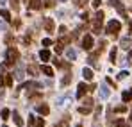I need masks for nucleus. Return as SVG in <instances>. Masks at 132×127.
I'll return each mask as SVG.
<instances>
[{
  "instance_id": "f257e3e1",
  "label": "nucleus",
  "mask_w": 132,
  "mask_h": 127,
  "mask_svg": "<svg viewBox=\"0 0 132 127\" xmlns=\"http://www.w3.org/2000/svg\"><path fill=\"white\" fill-rule=\"evenodd\" d=\"M5 56H7V61H4V63H2V68H7V66L14 64L16 61H18V57H20L18 50H16V48H13V47H11V48H7V54H5Z\"/></svg>"
},
{
  "instance_id": "f03ea898",
  "label": "nucleus",
  "mask_w": 132,
  "mask_h": 127,
  "mask_svg": "<svg viewBox=\"0 0 132 127\" xmlns=\"http://www.w3.org/2000/svg\"><path fill=\"white\" fill-rule=\"evenodd\" d=\"M102 23H104V13L102 11H96L95 16H93V32L95 34H100L102 32Z\"/></svg>"
},
{
  "instance_id": "7ed1b4c3",
  "label": "nucleus",
  "mask_w": 132,
  "mask_h": 127,
  "mask_svg": "<svg viewBox=\"0 0 132 127\" xmlns=\"http://www.w3.org/2000/svg\"><path fill=\"white\" fill-rule=\"evenodd\" d=\"M120 29H121V23L118 20H111V21H107V27H105V31L109 32L111 36H116L118 32H120Z\"/></svg>"
},
{
  "instance_id": "20e7f679",
  "label": "nucleus",
  "mask_w": 132,
  "mask_h": 127,
  "mask_svg": "<svg viewBox=\"0 0 132 127\" xmlns=\"http://www.w3.org/2000/svg\"><path fill=\"white\" fill-rule=\"evenodd\" d=\"M95 88H96V86H88V84H84V83H80L79 88H77V97H79V99H82L88 91H93Z\"/></svg>"
},
{
  "instance_id": "39448f33",
  "label": "nucleus",
  "mask_w": 132,
  "mask_h": 127,
  "mask_svg": "<svg viewBox=\"0 0 132 127\" xmlns=\"http://www.w3.org/2000/svg\"><path fill=\"white\" fill-rule=\"evenodd\" d=\"M82 48H84V50H91V48H93V36H91V34H86V36L82 38Z\"/></svg>"
},
{
  "instance_id": "423d86ee",
  "label": "nucleus",
  "mask_w": 132,
  "mask_h": 127,
  "mask_svg": "<svg viewBox=\"0 0 132 127\" xmlns=\"http://www.w3.org/2000/svg\"><path fill=\"white\" fill-rule=\"evenodd\" d=\"M43 25H45V31H46V32H50V34H52V32H54V29H55V25H54V20H52V18H45Z\"/></svg>"
},
{
  "instance_id": "0eeeda50",
  "label": "nucleus",
  "mask_w": 132,
  "mask_h": 127,
  "mask_svg": "<svg viewBox=\"0 0 132 127\" xmlns=\"http://www.w3.org/2000/svg\"><path fill=\"white\" fill-rule=\"evenodd\" d=\"M27 73H29V75H32V77H38V75H39V68H38L36 64H29Z\"/></svg>"
},
{
  "instance_id": "6e6552de",
  "label": "nucleus",
  "mask_w": 132,
  "mask_h": 127,
  "mask_svg": "<svg viewBox=\"0 0 132 127\" xmlns=\"http://www.w3.org/2000/svg\"><path fill=\"white\" fill-rule=\"evenodd\" d=\"M98 93H100V99H109V93H111V91H109V88H107L105 84H102Z\"/></svg>"
},
{
  "instance_id": "1a4fd4ad",
  "label": "nucleus",
  "mask_w": 132,
  "mask_h": 127,
  "mask_svg": "<svg viewBox=\"0 0 132 127\" xmlns=\"http://www.w3.org/2000/svg\"><path fill=\"white\" fill-rule=\"evenodd\" d=\"M121 100L123 102H130L132 100V89H127V91L121 93Z\"/></svg>"
},
{
  "instance_id": "9d476101",
  "label": "nucleus",
  "mask_w": 132,
  "mask_h": 127,
  "mask_svg": "<svg viewBox=\"0 0 132 127\" xmlns=\"http://www.w3.org/2000/svg\"><path fill=\"white\" fill-rule=\"evenodd\" d=\"M36 111H38V113H41V115H48V113H50V109H48L46 104H39V106L36 107Z\"/></svg>"
},
{
  "instance_id": "9b49d317",
  "label": "nucleus",
  "mask_w": 132,
  "mask_h": 127,
  "mask_svg": "<svg viewBox=\"0 0 132 127\" xmlns=\"http://www.w3.org/2000/svg\"><path fill=\"white\" fill-rule=\"evenodd\" d=\"M41 7V0H29V9H39Z\"/></svg>"
},
{
  "instance_id": "f8f14e48",
  "label": "nucleus",
  "mask_w": 132,
  "mask_h": 127,
  "mask_svg": "<svg viewBox=\"0 0 132 127\" xmlns=\"http://www.w3.org/2000/svg\"><path fill=\"white\" fill-rule=\"evenodd\" d=\"M39 57L43 59V63H46V61H50V52H48L46 48H43V50L39 52Z\"/></svg>"
},
{
  "instance_id": "ddd939ff",
  "label": "nucleus",
  "mask_w": 132,
  "mask_h": 127,
  "mask_svg": "<svg viewBox=\"0 0 132 127\" xmlns=\"http://www.w3.org/2000/svg\"><path fill=\"white\" fill-rule=\"evenodd\" d=\"M66 57H68L70 61H73V59H77V52H75L73 48H68V50H66Z\"/></svg>"
},
{
  "instance_id": "4468645a",
  "label": "nucleus",
  "mask_w": 132,
  "mask_h": 127,
  "mask_svg": "<svg viewBox=\"0 0 132 127\" xmlns=\"http://www.w3.org/2000/svg\"><path fill=\"white\" fill-rule=\"evenodd\" d=\"M13 118H14V124H16L18 127H22V125H23V120H22V116H20V115H18L16 111L13 113Z\"/></svg>"
},
{
  "instance_id": "2eb2a0df",
  "label": "nucleus",
  "mask_w": 132,
  "mask_h": 127,
  "mask_svg": "<svg viewBox=\"0 0 132 127\" xmlns=\"http://www.w3.org/2000/svg\"><path fill=\"white\" fill-rule=\"evenodd\" d=\"M82 75H84L86 81H91V79H93V72H91L89 68H84V70H82Z\"/></svg>"
},
{
  "instance_id": "dca6fc26",
  "label": "nucleus",
  "mask_w": 132,
  "mask_h": 127,
  "mask_svg": "<svg viewBox=\"0 0 132 127\" xmlns=\"http://www.w3.org/2000/svg\"><path fill=\"white\" fill-rule=\"evenodd\" d=\"M70 99H71L70 95H66V97H59V99H57V106H64L66 102L70 100Z\"/></svg>"
},
{
  "instance_id": "f3484780",
  "label": "nucleus",
  "mask_w": 132,
  "mask_h": 127,
  "mask_svg": "<svg viewBox=\"0 0 132 127\" xmlns=\"http://www.w3.org/2000/svg\"><path fill=\"white\" fill-rule=\"evenodd\" d=\"M130 45H132L130 38H123V40H121V48H129Z\"/></svg>"
},
{
  "instance_id": "a211bd4d",
  "label": "nucleus",
  "mask_w": 132,
  "mask_h": 127,
  "mask_svg": "<svg viewBox=\"0 0 132 127\" xmlns=\"http://www.w3.org/2000/svg\"><path fill=\"white\" fill-rule=\"evenodd\" d=\"M0 16H2L5 21L11 20V13H9V11H5V9H2V11H0Z\"/></svg>"
},
{
  "instance_id": "6ab92c4d",
  "label": "nucleus",
  "mask_w": 132,
  "mask_h": 127,
  "mask_svg": "<svg viewBox=\"0 0 132 127\" xmlns=\"http://www.w3.org/2000/svg\"><path fill=\"white\" fill-rule=\"evenodd\" d=\"M116 52H118V48H116V47H114V48H111V54H109V61L111 63H116Z\"/></svg>"
},
{
  "instance_id": "aec40b11",
  "label": "nucleus",
  "mask_w": 132,
  "mask_h": 127,
  "mask_svg": "<svg viewBox=\"0 0 132 127\" xmlns=\"http://www.w3.org/2000/svg\"><path fill=\"white\" fill-rule=\"evenodd\" d=\"M41 72H43L45 75H48V77H52V75H54V70H52L50 66H43V68H41Z\"/></svg>"
},
{
  "instance_id": "412c9836",
  "label": "nucleus",
  "mask_w": 132,
  "mask_h": 127,
  "mask_svg": "<svg viewBox=\"0 0 132 127\" xmlns=\"http://www.w3.org/2000/svg\"><path fill=\"white\" fill-rule=\"evenodd\" d=\"M70 81H71V73H66L64 77H63V81H61V84L68 86V84H70Z\"/></svg>"
},
{
  "instance_id": "4be33fe9",
  "label": "nucleus",
  "mask_w": 132,
  "mask_h": 127,
  "mask_svg": "<svg viewBox=\"0 0 132 127\" xmlns=\"http://www.w3.org/2000/svg\"><path fill=\"white\" fill-rule=\"evenodd\" d=\"M54 63H55V66H61V68H70V64H68V63H63L61 59H54Z\"/></svg>"
},
{
  "instance_id": "5701e85b",
  "label": "nucleus",
  "mask_w": 132,
  "mask_h": 127,
  "mask_svg": "<svg viewBox=\"0 0 132 127\" xmlns=\"http://www.w3.org/2000/svg\"><path fill=\"white\" fill-rule=\"evenodd\" d=\"M32 127H45L43 118H34V125H32Z\"/></svg>"
},
{
  "instance_id": "b1692460",
  "label": "nucleus",
  "mask_w": 132,
  "mask_h": 127,
  "mask_svg": "<svg viewBox=\"0 0 132 127\" xmlns=\"http://www.w3.org/2000/svg\"><path fill=\"white\" fill-rule=\"evenodd\" d=\"M23 75H25V73H23V68H20V66H18V68H16V79H18V81H22Z\"/></svg>"
},
{
  "instance_id": "393cba45",
  "label": "nucleus",
  "mask_w": 132,
  "mask_h": 127,
  "mask_svg": "<svg viewBox=\"0 0 132 127\" xmlns=\"http://www.w3.org/2000/svg\"><path fill=\"white\" fill-rule=\"evenodd\" d=\"M5 86H9V88L13 86V75H11V73L5 75Z\"/></svg>"
},
{
  "instance_id": "a878e982",
  "label": "nucleus",
  "mask_w": 132,
  "mask_h": 127,
  "mask_svg": "<svg viewBox=\"0 0 132 127\" xmlns=\"http://www.w3.org/2000/svg\"><path fill=\"white\" fill-rule=\"evenodd\" d=\"M0 115H2V120H7V118H9V115H11V111H9V109H2V113H0Z\"/></svg>"
},
{
  "instance_id": "bb28decb",
  "label": "nucleus",
  "mask_w": 132,
  "mask_h": 127,
  "mask_svg": "<svg viewBox=\"0 0 132 127\" xmlns=\"http://www.w3.org/2000/svg\"><path fill=\"white\" fill-rule=\"evenodd\" d=\"M73 4H75L77 7H84V5L88 4V0H73Z\"/></svg>"
},
{
  "instance_id": "cd10ccee",
  "label": "nucleus",
  "mask_w": 132,
  "mask_h": 127,
  "mask_svg": "<svg viewBox=\"0 0 132 127\" xmlns=\"http://www.w3.org/2000/svg\"><path fill=\"white\" fill-rule=\"evenodd\" d=\"M89 111H91V107H86V106L79 107V113H80V115H88Z\"/></svg>"
},
{
  "instance_id": "c85d7f7f",
  "label": "nucleus",
  "mask_w": 132,
  "mask_h": 127,
  "mask_svg": "<svg viewBox=\"0 0 132 127\" xmlns=\"http://www.w3.org/2000/svg\"><path fill=\"white\" fill-rule=\"evenodd\" d=\"M63 45H64V43H61V41L55 43V52H57V54H61V52H63Z\"/></svg>"
},
{
  "instance_id": "c756f323",
  "label": "nucleus",
  "mask_w": 132,
  "mask_h": 127,
  "mask_svg": "<svg viewBox=\"0 0 132 127\" xmlns=\"http://www.w3.org/2000/svg\"><path fill=\"white\" fill-rule=\"evenodd\" d=\"M9 2H11V5H13V9H14V11H18V9H20V4H18V0H9Z\"/></svg>"
},
{
  "instance_id": "7c9ffc66",
  "label": "nucleus",
  "mask_w": 132,
  "mask_h": 127,
  "mask_svg": "<svg viewBox=\"0 0 132 127\" xmlns=\"http://www.w3.org/2000/svg\"><path fill=\"white\" fill-rule=\"evenodd\" d=\"M127 75H129V72H127V70H123V72H120V73H118V79H125Z\"/></svg>"
},
{
  "instance_id": "2f4dec72",
  "label": "nucleus",
  "mask_w": 132,
  "mask_h": 127,
  "mask_svg": "<svg viewBox=\"0 0 132 127\" xmlns=\"http://www.w3.org/2000/svg\"><path fill=\"white\" fill-rule=\"evenodd\" d=\"M55 0H45V7H54Z\"/></svg>"
},
{
  "instance_id": "473e14b6",
  "label": "nucleus",
  "mask_w": 132,
  "mask_h": 127,
  "mask_svg": "<svg viewBox=\"0 0 132 127\" xmlns=\"http://www.w3.org/2000/svg\"><path fill=\"white\" fill-rule=\"evenodd\" d=\"M50 45H52V40H48V38H45V40H43V47L46 48V47H50Z\"/></svg>"
},
{
  "instance_id": "72a5a7b5",
  "label": "nucleus",
  "mask_w": 132,
  "mask_h": 127,
  "mask_svg": "<svg viewBox=\"0 0 132 127\" xmlns=\"http://www.w3.org/2000/svg\"><path fill=\"white\" fill-rule=\"evenodd\" d=\"M84 106H86V107H91V106H93V100H91V99H86V100H84Z\"/></svg>"
},
{
  "instance_id": "f704fd0d",
  "label": "nucleus",
  "mask_w": 132,
  "mask_h": 127,
  "mask_svg": "<svg viewBox=\"0 0 132 127\" xmlns=\"http://www.w3.org/2000/svg\"><path fill=\"white\" fill-rule=\"evenodd\" d=\"M125 109H127V107H125V106H118V107H116V109H114V111H116V113H123Z\"/></svg>"
},
{
  "instance_id": "c9c22d12",
  "label": "nucleus",
  "mask_w": 132,
  "mask_h": 127,
  "mask_svg": "<svg viewBox=\"0 0 132 127\" xmlns=\"http://www.w3.org/2000/svg\"><path fill=\"white\" fill-rule=\"evenodd\" d=\"M116 127H127V125H125L123 120H118V122H116Z\"/></svg>"
},
{
  "instance_id": "e433bc0d",
  "label": "nucleus",
  "mask_w": 132,
  "mask_h": 127,
  "mask_svg": "<svg viewBox=\"0 0 132 127\" xmlns=\"http://www.w3.org/2000/svg\"><path fill=\"white\" fill-rule=\"evenodd\" d=\"M80 18H82V20L86 21V20H88V18H89V14H88V13H82V14H80Z\"/></svg>"
},
{
  "instance_id": "4c0bfd02",
  "label": "nucleus",
  "mask_w": 132,
  "mask_h": 127,
  "mask_svg": "<svg viewBox=\"0 0 132 127\" xmlns=\"http://www.w3.org/2000/svg\"><path fill=\"white\" fill-rule=\"evenodd\" d=\"M59 34H66V27H64V25L59 27Z\"/></svg>"
},
{
  "instance_id": "58836bf2",
  "label": "nucleus",
  "mask_w": 132,
  "mask_h": 127,
  "mask_svg": "<svg viewBox=\"0 0 132 127\" xmlns=\"http://www.w3.org/2000/svg\"><path fill=\"white\" fill-rule=\"evenodd\" d=\"M116 4H118V0H109V5H112V7H116Z\"/></svg>"
},
{
  "instance_id": "ea45409f",
  "label": "nucleus",
  "mask_w": 132,
  "mask_h": 127,
  "mask_svg": "<svg viewBox=\"0 0 132 127\" xmlns=\"http://www.w3.org/2000/svg\"><path fill=\"white\" fill-rule=\"evenodd\" d=\"M100 5V0H93V7H98Z\"/></svg>"
},
{
  "instance_id": "a19ab883",
  "label": "nucleus",
  "mask_w": 132,
  "mask_h": 127,
  "mask_svg": "<svg viewBox=\"0 0 132 127\" xmlns=\"http://www.w3.org/2000/svg\"><path fill=\"white\" fill-rule=\"evenodd\" d=\"M5 84V79H4V77H2V75H0V88H2V86Z\"/></svg>"
},
{
  "instance_id": "79ce46f5",
  "label": "nucleus",
  "mask_w": 132,
  "mask_h": 127,
  "mask_svg": "<svg viewBox=\"0 0 132 127\" xmlns=\"http://www.w3.org/2000/svg\"><path fill=\"white\" fill-rule=\"evenodd\" d=\"M2 31H5V25H4V23H0V32H2Z\"/></svg>"
},
{
  "instance_id": "37998d69",
  "label": "nucleus",
  "mask_w": 132,
  "mask_h": 127,
  "mask_svg": "<svg viewBox=\"0 0 132 127\" xmlns=\"http://www.w3.org/2000/svg\"><path fill=\"white\" fill-rule=\"evenodd\" d=\"M4 4H5V0H0V5H4Z\"/></svg>"
},
{
  "instance_id": "c03bdc74",
  "label": "nucleus",
  "mask_w": 132,
  "mask_h": 127,
  "mask_svg": "<svg viewBox=\"0 0 132 127\" xmlns=\"http://www.w3.org/2000/svg\"><path fill=\"white\" fill-rule=\"evenodd\" d=\"M130 61H132V50H130Z\"/></svg>"
},
{
  "instance_id": "a18cd8bd",
  "label": "nucleus",
  "mask_w": 132,
  "mask_h": 127,
  "mask_svg": "<svg viewBox=\"0 0 132 127\" xmlns=\"http://www.w3.org/2000/svg\"><path fill=\"white\" fill-rule=\"evenodd\" d=\"M59 2H66V0H59Z\"/></svg>"
},
{
  "instance_id": "49530a36",
  "label": "nucleus",
  "mask_w": 132,
  "mask_h": 127,
  "mask_svg": "<svg viewBox=\"0 0 132 127\" xmlns=\"http://www.w3.org/2000/svg\"><path fill=\"white\" fill-rule=\"evenodd\" d=\"M77 127H82V125H80V124H79V125H77Z\"/></svg>"
},
{
  "instance_id": "de8ad7c7",
  "label": "nucleus",
  "mask_w": 132,
  "mask_h": 127,
  "mask_svg": "<svg viewBox=\"0 0 132 127\" xmlns=\"http://www.w3.org/2000/svg\"><path fill=\"white\" fill-rule=\"evenodd\" d=\"M4 127H7V125H4Z\"/></svg>"
},
{
  "instance_id": "09e8293b",
  "label": "nucleus",
  "mask_w": 132,
  "mask_h": 127,
  "mask_svg": "<svg viewBox=\"0 0 132 127\" xmlns=\"http://www.w3.org/2000/svg\"><path fill=\"white\" fill-rule=\"evenodd\" d=\"M127 127H129V125H127Z\"/></svg>"
}]
</instances>
